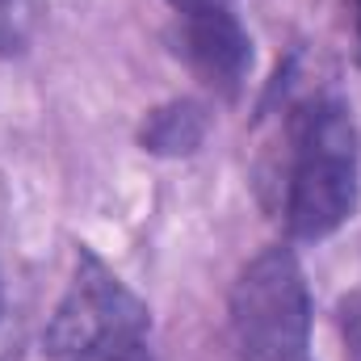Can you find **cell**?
Wrapping results in <instances>:
<instances>
[{
  "label": "cell",
  "mask_w": 361,
  "mask_h": 361,
  "mask_svg": "<svg viewBox=\"0 0 361 361\" xmlns=\"http://www.w3.org/2000/svg\"><path fill=\"white\" fill-rule=\"evenodd\" d=\"M357 206V130L336 97L311 101L294 122L286 227L294 240H328Z\"/></svg>",
  "instance_id": "1"
},
{
  "label": "cell",
  "mask_w": 361,
  "mask_h": 361,
  "mask_svg": "<svg viewBox=\"0 0 361 361\" xmlns=\"http://www.w3.org/2000/svg\"><path fill=\"white\" fill-rule=\"evenodd\" d=\"M357 30H361V0H357Z\"/></svg>",
  "instance_id": "9"
},
{
  "label": "cell",
  "mask_w": 361,
  "mask_h": 361,
  "mask_svg": "<svg viewBox=\"0 0 361 361\" xmlns=\"http://www.w3.org/2000/svg\"><path fill=\"white\" fill-rule=\"evenodd\" d=\"M231 341L240 361H307L311 294L290 248L261 252L231 290Z\"/></svg>",
  "instance_id": "2"
},
{
  "label": "cell",
  "mask_w": 361,
  "mask_h": 361,
  "mask_svg": "<svg viewBox=\"0 0 361 361\" xmlns=\"http://www.w3.org/2000/svg\"><path fill=\"white\" fill-rule=\"evenodd\" d=\"M85 361H152V353H147V345H130V349H114V353L85 357Z\"/></svg>",
  "instance_id": "7"
},
{
  "label": "cell",
  "mask_w": 361,
  "mask_h": 361,
  "mask_svg": "<svg viewBox=\"0 0 361 361\" xmlns=\"http://www.w3.org/2000/svg\"><path fill=\"white\" fill-rule=\"evenodd\" d=\"M180 13H189V8H206V4H227V0H173Z\"/></svg>",
  "instance_id": "8"
},
{
  "label": "cell",
  "mask_w": 361,
  "mask_h": 361,
  "mask_svg": "<svg viewBox=\"0 0 361 361\" xmlns=\"http://www.w3.org/2000/svg\"><path fill=\"white\" fill-rule=\"evenodd\" d=\"M202 139H206V114L193 101H169L152 109L139 130V143L156 156H189L202 147Z\"/></svg>",
  "instance_id": "5"
},
{
  "label": "cell",
  "mask_w": 361,
  "mask_h": 361,
  "mask_svg": "<svg viewBox=\"0 0 361 361\" xmlns=\"http://www.w3.org/2000/svg\"><path fill=\"white\" fill-rule=\"evenodd\" d=\"M143 336H147V307L92 252H80L72 286L47 324L42 336L47 353L59 361H85L143 345Z\"/></svg>",
  "instance_id": "3"
},
{
  "label": "cell",
  "mask_w": 361,
  "mask_h": 361,
  "mask_svg": "<svg viewBox=\"0 0 361 361\" xmlns=\"http://www.w3.org/2000/svg\"><path fill=\"white\" fill-rule=\"evenodd\" d=\"M180 51L185 63L197 72V80L223 97H235L252 68V42L244 25L227 13V4L180 13Z\"/></svg>",
  "instance_id": "4"
},
{
  "label": "cell",
  "mask_w": 361,
  "mask_h": 361,
  "mask_svg": "<svg viewBox=\"0 0 361 361\" xmlns=\"http://www.w3.org/2000/svg\"><path fill=\"white\" fill-rule=\"evenodd\" d=\"M34 0H0V55H17L34 34Z\"/></svg>",
  "instance_id": "6"
}]
</instances>
